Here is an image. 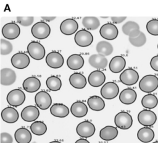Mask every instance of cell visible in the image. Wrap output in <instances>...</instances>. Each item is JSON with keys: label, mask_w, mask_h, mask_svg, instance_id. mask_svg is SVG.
Returning a JSON list of instances; mask_svg holds the SVG:
<instances>
[{"label": "cell", "mask_w": 158, "mask_h": 143, "mask_svg": "<svg viewBox=\"0 0 158 143\" xmlns=\"http://www.w3.org/2000/svg\"><path fill=\"white\" fill-rule=\"evenodd\" d=\"M140 90L144 92L151 93L158 87V78L154 75H146L139 82Z\"/></svg>", "instance_id": "6da1fadb"}, {"label": "cell", "mask_w": 158, "mask_h": 143, "mask_svg": "<svg viewBox=\"0 0 158 143\" xmlns=\"http://www.w3.org/2000/svg\"><path fill=\"white\" fill-rule=\"evenodd\" d=\"M31 32L34 37L38 39H44L50 35L51 28L46 22L40 21L33 25Z\"/></svg>", "instance_id": "7a4b0ae2"}, {"label": "cell", "mask_w": 158, "mask_h": 143, "mask_svg": "<svg viewBox=\"0 0 158 143\" xmlns=\"http://www.w3.org/2000/svg\"><path fill=\"white\" fill-rule=\"evenodd\" d=\"M114 123L117 128L122 129H128L132 126L133 119L128 112L120 111L115 115Z\"/></svg>", "instance_id": "3957f363"}, {"label": "cell", "mask_w": 158, "mask_h": 143, "mask_svg": "<svg viewBox=\"0 0 158 143\" xmlns=\"http://www.w3.org/2000/svg\"><path fill=\"white\" fill-rule=\"evenodd\" d=\"M27 51L30 56L36 59L41 60L45 56V48L38 41H32L27 46Z\"/></svg>", "instance_id": "277c9868"}, {"label": "cell", "mask_w": 158, "mask_h": 143, "mask_svg": "<svg viewBox=\"0 0 158 143\" xmlns=\"http://www.w3.org/2000/svg\"><path fill=\"white\" fill-rule=\"evenodd\" d=\"M7 102L12 106H19L25 100V95L20 89H16L10 91L7 95Z\"/></svg>", "instance_id": "5b68a950"}, {"label": "cell", "mask_w": 158, "mask_h": 143, "mask_svg": "<svg viewBox=\"0 0 158 143\" xmlns=\"http://www.w3.org/2000/svg\"><path fill=\"white\" fill-rule=\"evenodd\" d=\"M74 40L79 46L86 47L92 43L93 37L90 32L81 29L76 33L74 37Z\"/></svg>", "instance_id": "8992f818"}, {"label": "cell", "mask_w": 158, "mask_h": 143, "mask_svg": "<svg viewBox=\"0 0 158 143\" xmlns=\"http://www.w3.org/2000/svg\"><path fill=\"white\" fill-rule=\"evenodd\" d=\"M119 78L121 82L123 84L132 85L138 82L139 79V74L136 70L132 68H128L120 74Z\"/></svg>", "instance_id": "52a82bcc"}, {"label": "cell", "mask_w": 158, "mask_h": 143, "mask_svg": "<svg viewBox=\"0 0 158 143\" xmlns=\"http://www.w3.org/2000/svg\"><path fill=\"white\" fill-rule=\"evenodd\" d=\"M119 92V87L114 82L106 83L101 89V94L106 99H113L115 98Z\"/></svg>", "instance_id": "ba28073f"}, {"label": "cell", "mask_w": 158, "mask_h": 143, "mask_svg": "<svg viewBox=\"0 0 158 143\" xmlns=\"http://www.w3.org/2000/svg\"><path fill=\"white\" fill-rule=\"evenodd\" d=\"M138 122L144 126H151L154 124L157 116L154 112L149 110H143L138 115Z\"/></svg>", "instance_id": "9c48e42d"}, {"label": "cell", "mask_w": 158, "mask_h": 143, "mask_svg": "<svg viewBox=\"0 0 158 143\" xmlns=\"http://www.w3.org/2000/svg\"><path fill=\"white\" fill-rule=\"evenodd\" d=\"M94 125L89 121H84L79 123L76 128L77 133L81 137L88 138L92 136L95 132Z\"/></svg>", "instance_id": "30bf717a"}, {"label": "cell", "mask_w": 158, "mask_h": 143, "mask_svg": "<svg viewBox=\"0 0 158 143\" xmlns=\"http://www.w3.org/2000/svg\"><path fill=\"white\" fill-rule=\"evenodd\" d=\"M2 35L7 39L17 38L20 33V27L15 22H9L5 24L2 28Z\"/></svg>", "instance_id": "8fae6325"}, {"label": "cell", "mask_w": 158, "mask_h": 143, "mask_svg": "<svg viewBox=\"0 0 158 143\" xmlns=\"http://www.w3.org/2000/svg\"><path fill=\"white\" fill-rule=\"evenodd\" d=\"M64 61V59L62 55L58 51H51L46 57V62L47 64L50 67L54 69H57L62 67Z\"/></svg>", "instance_id": "7c38bea8"}, {"label": "cell", "mask_w": 158, "mask_h": 143, "mask_svg": "<svg viewBox=\"0 0 158 143\" xmlns=\"http://www.w3.org/2000/svg\"><path fill=\"white\" fill-rule=\"evenodd\" d=\"M101 36L108 40H112L116 38L118 34L117 27L111 23L104 24L99 30Z\"/></svg>", "instance_id": "4fadbf2b"}, {"label": "cell", "mask_w": 158, "mask_h": 143, "mask_svg": "<svg viewBox=\"0 0 158 143\" xmlns=\"http://www.w3.org/2000/svg\"><path fill=\"white\" fill-rule=\"evenodd\" d=\"M12 66L17 69H24L27 67L30 62L29 56L25 53L19 52L14 54L11 58Z\"/></svg>", "instance_id": "5bb4252c"}, {"label": "cell", "mask_w": 158, "mask_h": 143, "mask_svg": "<svg viewBox=\"0 0 158 143\" xmlns=\"http://www.w3.org/2000/svg\"><path fill=\"white\" fill-rule=\"evenodd\" d=\"M35 102L38 108L41 110H46L51 106L52 98L47 92L42 90L36 94Z\"/></svg>", "instance_id": "9a60e30c"}, {"label": "cell", "mask_w": 158, "mask_h": 143, "mask_svg": "<svg viewBox=\"0 0 158 143\" xmlns=\"http://www.w3.org/2000/svg\"><path fill=\"white\" fill-rule=\"evenodd\" d=\"M40 116V111L37 107L29 105L25 107L21 112V117L25 121L31 122L35 121Z\"/></svg>", "instance_id": "2e32d148"}, {"label": "cell", "mask_w": 158, "mask_h": 143, "mask_svg": "<svg viewBox=\"0 0 158 143\" xmlns=\"http://www.w3.org/2000/svg\"><path fill=\"white\" fill-rule=\"evenodd\" d=\"M78 24L73 19H67L62 22L60 25V32L66 35L73 34L78 29Z\"/></svg>", "instance_id": "e0dca14e"}, {"label": "cell", "mask_w": 158, "mask_h": 143, "mask_svg": "<svg viewBox=\"0 0 158 143\" xmlns=\"http://www.w3.org/2000/svg\"><path fill=\"white\" fill-rule=\"evenodd\" d=\"M16 74L10 68H3L1 70V84L3 85H10L15 82Z\"/></svg>", "instance_id": "ac0fdd59"}, {"label": "cell", "mask_w": 158, "mask_h": 143, "mask_svg": "<svg viewBox=\"0 0 158 143\" xmlns=\"http://www.w3.org/2000/svg\"><path fill=\"white\" fill-rule=\"evenodd\" d=\"M88 82L92 87H97L102 85L106 80V76L103 72L96 70L91 72L88 76Z\"/></svg>", "instance_id": "d6986e66"}, {"label": "cell", "mask_w": 158, "mask_h": 143, "mask_svg": "<svg viewBox=\"0 0 158 143\" xmlns=\"http://www.w3.org/2000/svg\"><path fill=\"white\" fill-rule=\"evenodd\" d=\"M22 86L25 91L33 93L39 90L41 87V82L37 77L30 76L24 80Z\"/></svg>", "instance_id": "ffe728a7"}, {"label": "cell", "mask_w": 158, "mask_h": 143, "mask_svg": "<svg viewBox=\"0 0 158 143\" xmlns=\"http://www.w3.org/2000/svg\"><path fill=\"white\" fill-rule=\"evenodd\" d=\"M126 65V61L122 56L113 57L109 64V69L114 73H118L122 71Z\"/></svg>", "instance_id": "44dd1931"}, {"label": "cell", "mask_w": 158, "mask_h": 143, "mask_svg": "<svg viewBox=\"0 0 158 143\" xmlns=\"http://www.w3.org/2000/svg\"><path fill=\"white\" fill-rule=\"evenodd\" d=\"M136 97V92L130 88L123 89L119 95L120 101L125 105L132 104L135 102Z\"/></svg>", "instance_id": "7402d4cb"}, {"label": "cell", "mask_w": 158, "mask_h": 143, "mask_svg": "<svg viewBox=\"0 0 158 143\" xmlns=\"http://www.w3.org/2000/svg\"><path fill=\"white\" fill-rule=\"evenodd\" d=\"M1 117L4 121L8 123H14L18 120L19 115L14 108L8 106L2 110Z\"/></svg>", "instance_id": "603a6c76"}, {"label": "cell", "mask_w": 158, "mask_h": 143, "mask_svg": "<svg viewBox=\"0 0 158 143\" xmlns=\"http://www.w3.org/2000/svg\"><path fill=\"white\" fill-rule=\"evenodd\" d=\"M89 64L93 67L97 69H104L107 66V58L100 54H94L89 56L88 59Z\"/></svg>", "instance_id": "cb8c5ba5"}, {"label": "cell", "mask_w": 158, "mask_h": 143, "mask_svg": "<svg viewBox=\"0 0 158 143\" xmlns=\"http://www.w3.org/2000/svg\"><path fill=\"white\" fill-rule=\"evenodd\" d=\"M85 63L83 58L78 54H73L70 55L67 60V66L72 70H78L81 69Z\"/></svg>", "instance_id": "d4e9b609"}, {"label": "cell", "mask_w": 158, "mask_h": 143, "mask_svg": "<svg viewBox=\"0 0 158 143\" xmlns=\"http://www.w3.org/2000/svg\"><path fill=\"white\" fill-rule=\"evenodd\" d=\"M70 111L74 116L81 118L87 114L88 107L83 102L77 101L72 105L70 107Z\"/></svg>", "instance_id": "484cf974"}, {"label": "cell", "mask_w": 158, "mask_h": 143, "mask_svg": "<svg viewBox=\"0 0 158 143\" xmlns=\"http://www.w3.org/2000/svg\"><path fill=\"white\" fill-rule=\"evenodd\" d=\"M70 85L76 89H83L86 85V77L81 73L74 72L69 77Z\"/></svg>", "instance_id": "4316f807"}, {"label": "cell", "mask_w": 158, "mask_h": 143, "mask_svg": "<svg viewBox=\"0 0 158 143\" xmlns=\"http://www.w3.org/2000/svg\"><path fill=\"white\" fill-rule=\"evenodd\" d=\"M14 137L17 143H30L31 140V134L28 129L20 128L16 130Z\"/></svg>", "instance_id": "83f0119b"}, {"label": "cell", "mask_w": 158, "mask_h": 143, "mask_svg": "<svg viewBox=\"0 0 158 143\" xmlns=\"http://www.w3.org/2000/svg\"><path fill=\"white\" fill-rule=\"evenodd\" d=\"M118 135V130L112 126H106L101 129L99 137L104 141H111L115 139Z\"/></svg>", "instance_id": "f1b7e54d"}, {"label": "cell", "mask_w": 158, "mask_h": 143, "mask_svg": "<svg viewBox=\"0 0 158 143\" xmlns=\"http://www.w3.org/2000/svg\"><path fill=\"white\" fill-rule=\"evenodd\" d=\"M137 137L141 142L148 143L153 140L154 137V132L151 128L143 127L138 130L137 132Z\"/></svg>", "instance_id": "f546056e"}, {"label": "cell", "mask_w": 158, "mask_h": 143, "mask_svg": "<svg viewBox=\"0 0 158 143\" xmlns=\"http://www.w3.org/2000/svg\"><path fill=\"white\" fill-rule=\"evenodd\" d=\"M50 112L56 117L64 118L69 114V109L62 103H54L50 108Z\"/></svg>", "instance_id": "4dcf8cb0"}, {"label": "cell", "mask_w": 158, "mask_h": 143, "mask_svg": "<svg viewBox=\"0 0 158 143\" xmlns=\"http://www.w3.org/2000/svg\"><path fill=\"white\" fill-rule=\"evenodd\" d=\"M88 105L92 110L101 111L105 107V102L102 98L97 95L90 97L87 101Z\"/></svg>", "instance_id": "1f68e13d"}, {"label": "cell", "mask_w": 158, "mask_h": 143, "mask_svg": "<svg viewBox=\"0 0 158 143\" xmlns=\"http://www.w3.org/2000/svg\"><path fill=\"white\" fill-rule=\"evenodd\" d=\"M96 49L98 54L104 55V56L110 55L114 50L112 45L106 41H99L96 45Z\"/></svg>", "instance_id": "d6a6232c"}, {"label": "cell", "mask_w": 158, "mask_h": 143, "mask_svg": "<svg viewBox=\"0 0 158 143\" xmlns=\"http://www.w3.org/2000/svg\"><path fill=\"white\" fill-rule=\"evenodd\" d=\"M82 24L86 28L93 30L98 28L100 25V22L96 17L87 16L83 18Z\"/></svg>", "instance_id": "836d02e7"}, {"label": "cell", "mask_w": 158, "mask_h": 143, "mask_svg": "<svg viewBox=\"0 0 158 143\" xmlns=\"http://www.w3.org/2000/svg\"><path fill=\"white\" fill-rule=\"evenodd\" d=\"M46 84L50 90L55 92L60 90L62 86V82L59 77L51 76L47 79Z\"/></svg>", "instance_id": "e575fe53"}, {"label": "cell", "mask_w": 158, "mask_h": 143, "mask_svg": "<svg viewBox=\"0 0 158 143\" xmlns=\"http://www.w3.org/2000/svg\"><path fill=\"white\" fill-rule=\"evenodd\" d=\"M158 103V99L153 94H148L144 95L141 100V104L143 107L152 109L155 108Z\"/></svg>", "instance_id": "d590c367"}, {"label": "cell", "mask_w": 158, "mask_h": 143, "mask_svg": "<svg viewBox=\"0 0 158 143\" xmlns=\"http://www.w3.org/2000/svg\"><path fill=\"white\" fill-rule=\"evenodd\" d=\"M30 130L34 134L37 136H41L46 132L47 126L43 121H35L31 124Z\"/></svg>", "instance_id": "8d00e7d4"}, {"label": "cell", "mask_w": 158, "mask_h": 143, "mask_svg": "<svg viewBox=\"0 0 158 143\" xmlns=\"http://www.w3.org/2000/svg\"><path fill=\"white\" fill-rule=\"evenodd\" d=\"M135 29H139V25L133 21H128L124 24L122 27V32L124 34L129 35V34Z\"/></svg>", "instance_id": "74e56055"}, {"label": "cell", "mask_w": 158, "mask_h": 143, "mask_svg": "<svg viewBox=\"0 0 158 143\" xmlns=\"http://www.w3.org/2000/svg\"><path fill=\"white\" fill-rule=\"evenodd\" d=\"M146 30L152 35H158V19H151L146 24Z\"/></svg>", "instance_id": "f35d334b"}, {"label": "cell", "mask_w": 158, "mask_h": 143, "mask_svg": "<svg viewBox=\"0 0 158 143\" xmlns=\"http://www.w3.org/2000/svg\"><path fill=\"white\" fill-rule=\"evenodd\" d=\"M129 41L134 46L140 47L143 46L146 41V37L143 32H141L139 36L136 38H129Z\"/></svg>", "instance_id": "ab89813d"}, {"label": "cell", "mask_w": 158, "mask_h": 143, "mask_svg": "<svg viewBox=\"0 0 158 143\" xmlns=\"http://www.w3.org/2000/svg\"><path fill=\"white\" fill-rule=\"evenodd\" d=\"M12 49L13 46L10 41L5 39H1V54L2 55L9 54L12 52Z\"/></svg>", "instance_id": "60d3db41"}, {"label": "cell", "mask_w": 158, "mask_h": 143, "mask_svg": "<svg viewBox=\"0 0 158 143\" xmlns=\"http://www.w3.org/2000/svg\"><path fill=\"white\" fill-rule=\"evenodd\" d=\"M34 20V17H17V21L21 25L27 27L32 24Z\"/></svg>", "instance_id": "b9f144b4"}, {"label": "cell", "mask_w": 158, "mask_h": 143, "mask_svg": "<svg viewBox=\"0 0 158 143\" xmlns=\"http://www.w3.org/2000/svg\"><path fill=\"white\" fill-rule=\"evenodd\" d=\"M13 139L11 135L7 132L1 134V143H12Z\"/></svg>", "instance_id": "7bdbcfd3"}, {"label": "cell", "mask_w": 158, "mask_h": 143, "mask_svg": "<svg viewBox=\"0 0 158 143\" xmlns=\"http://www.w3.org/2000/svg\"><path fill=\"white\" fill-rule=\"evenodd\" d=\"M150 66L152 69L158 72V55L152 57L150 61Z\"/></svg>", "instance_id": "ee69618b"}, {"label": "cell", "mask_w": 158, "mask_h": 143, "mask_svg": "<svg viewBox=\"0 0 158 143\" xmlns=\"http://www.w3.org/2000/svg\"><path fill=\"white\" fill-rule=\"evenodd\" d=\"M127 17H111V20L114 24H119L126 19Z\"/></svg>", "instance_id": "f6af8a7d"}, {"label": "cell", "mask_w": 158, "mask_h": 143, "mask_svg": "<svg viewBox=\"0 0 158 143\" xmlns=\"http://www.w3.org/2000/svg\"><path fill=\"white\" fill-rule=\"evenodd\" d=\"M41 18L46 20V21H48V22H50V21H52L54 19H55L56 17H41Z\"/></svg>", "instance_id": "bcb514c9"}, {"label": "cell", "mask_w": 158, "mask_h": 143, "mask_svg": "<svg viewBox=\"0 0 158 143\" xmlns=\"http://www.w3.org/2000/svg\"><path fill=\"white\" fill-rule=\"evenodd\" d=\"M75 143H89V142L85 139H79Z\"/></svg>", "instance_id": "7dc6e473"}, {"label": "cell", "mask_w": 158, "mask_h": 143, "mask_svg": "<svg viewBox=\"0 0 158 143\" xmlns=\"http://www.w3.org/2000/svg\"><path fill=\"white\" fill-rule=\"evenodd\" d=\"M49 143H61V142H59V141H52V142H50Z\"/></svg>", "instance_id": "c3c4849f"}, {"label": "cell", "mask_w": 158, "mask_h": 143, "mask_svg": "<svg viewBox=\"0 0 158 143\" xmlns=\"http://www.w3.org/2000/svg\"><path fill=\"white\" fill-rule=\"evenodd\" d=\"M152 143H158V141H156V142H154Z\"/></svg>", "instance_id": "681fc988"}, {"label": "cell", "mask_w": 158, "mask_h": 143, "mask_svg": "<svg viewBox=\"0 0 158 143\" xmlns=\"http://www.w3.org/2000/svg\"><path fill=\"white\" fill-rule=\"evenodd\" d=\"M157 48H158V45H157Z\"/></svg>", "instance_id": "f907efd6"}]
</instances>
